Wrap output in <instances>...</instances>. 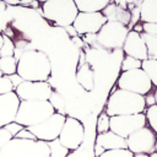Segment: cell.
<instances>
[{
	"instance_id": "obj_1",
	"label": "cell",
	"mask_w": 157,
	"mask_h": 157,
	"mask_svg": "<svg viewBox=\"0 0 157 157\" xmlns=\"http://www.w3.org/2000/svg\"><path fill=\"white\" fill-rule=\"evenodd\" d=\"M16 74L23 81H44L52 75V63L49 56L37 49H26L17 59Z\"/></svg>"
},
{
	"instance_id": "obj_2",
	"label": "cell",
	"mask_w": 157,
	"mask_h": 157,
	"mask_svg": "<svg viewBox=\"0 0 157 157\" xmlns=\"http://www.w3.org/2000/svg\"><path fill=\"white\" fill-rule=\"evenodd\" d=\"M145 108H146V101L144 96L119 88L110 94L107 103L105 113L109 117L130 115V114L144 113Z\"/></svg>"
},
{
	"instance_id": "obj_3",
	"label": "cell",
	"mask_w": 157,
	"mask_h": 157,
	"mask_svg": "<svg viewBox=\"0 0 157 157\" xmlns=\"http://www.w3.org/2000/svg\"><path fill=\"white\" fill-rule=\"evenodd\" d=\"M55 113L48 101H21L15 121L25 128L40 124Z\"/></svg>"
},
{
	"instance_id": "obj_4",
	"label": "cell",
	"mask_w": 157,
	"mask_h": 157,
	"mask_svg": "<svg viewBox=\"0 0 157 157\" xmlns=\"http://www.w3.org/2000/svg\"><path fill=\"white\" fill-rule=\"evenodd\" d=\"M48 142L12 137L0 151V157H49Z\"/></svg>"
},
{
	"instance_id": "obj_5",
	"label": "cell",
	"mask_w": 157,
	"mask_h": 157,
	"mask_svg": "<svg viewBox=\"0 0 157 157\" xmlns=\"http://www.w3.org/2000/svg\"><path fill=\"white\" fill-rule=\"evenodd\" d=\"M42 12L45 18L59 26H71L78 13L74 0H48L43 2Z\"/></svg>"
},
{
	"instance_id": "obj_6",
	"label": "cell",
	"mask_w": 157,
	"mask_h": 157,
	"mask_svg": "<svg viewBox=\"0 0 157 157\" xmlns=\"http://www.w3.org/2000/svg\"><path fill=\"white\" fill-rule=\"evenodd\" d=\"M118 86L120 90H125L140 96H145L150 92L152 82L142 69H135L123 71L118 78Z\"/></svg>"
},
{
	"instance_id": "obj_7",
	"label": "cell",
	"mask_w": 157,
	"mask_h": 157,
	"mask_svg": "<svg viewBox=\"0 0 157 157\" xmlns=\"http://www.w3.org/2000/svg\"><path fill=\"white\" fill-rule=\"evenodd\" d=\"M129 29L125 25L117 21H107L97 33V42L108 49L121 48Z\"/></svg>"
},
{
	"instance_id": "obj_8",
	"label": "cell",
	"mask_w": 157,
	"mask_h": 157,
	"mask_svg": "<svg viewBox=\"0 0 157 157\" xmlns=\"http://www.w3.org/2000/svg\"><path fill=\"white\" fill-rule=\"evenodd\" d=\"M146 115L144 113L130 115H114L109 118V130L124 139L134 131L146 126Z\"/></svg>"
},
{
	"instance_id": "obj_9",
	"label": "cell",
	"mask_w": 157,
	"mask_h": 157,
	"mask_svg": "<svg viewBox=\"0 0 157 157\" xmlns=\"http://www.w3.org/2000/svg\"><path fill=\"white\" fill-rule=\"evenodd\" d=\"M65 119H66V117L64 114L55 112L47 120L42 121L40 124H37V125H33V126H28L27 129L34 135V137L37 140L50 142V141L56 140L59 137L61 128H63V125L65 123Z\"/></svg>"
},
{
	"instance_id": "obj_10",
	"label": "cell",
	"mask_w": 157,
	"mask_h": 157,
	"mask_svg": "<svg viewBox=\"0 0 157 157\" xmlns=\"http://www.w3.org/2000/svg\"><path fill=\"white\" fill-rule=\"evenodd\" d=\"M83 136H85V128L82 123L76 118L66 117L60 135L58 137L59 142L69 151L77 150L83 141Z\"/></svg>"
},
{
	"instance_id": "obj_11",
	"label": "cell",
	"mask_w": 157,
	"mask_h": 157,
	"mask_svg": "<svg viewBox=\"0 0 157 157\" xmlns=\"http://www.w3.org/2000/svg\"><path fill=\"white\" fill-rule=\"evenodd\" d=\"M156 135L150 128H141L134 131L131 135L126 137V148L136 155V153H146L151 155L155 152Z\"/></svg>"
},
{
	"instance_id": "obj_12",
	"label": "cell",
	"mask_w": 157,
	"mask_h": 157,
	"mask_svg": "<svg viewBox=\"0 0 157 157\" xmlns=\"http://www.w3.org/2000/svg\"><path fill=\"white\" fill-rule=\"evenodd\" d=\"M52 92L53 88L44 81H22L15 88L20 101H48Z\"/></svg>"
},
{
	"instance_id": "obj_13",
	"label": "cell",
	"mask_w": 157,
	"mask_h": 157,
	"mask_svg": "<svg viewBox=\"0 0 157 157\" xmlns=\"http://www.w3.org/2000/svg\"><path fill=\"white\" fill-rule=\"evenodd\" d=\"M105 22L107 17L102 12H78L72 26L75 32L80 34H94Z\"/></svg>"
},
{
	"instance_id": "obj_14",
	"label": "cell",
	"mask_w": 157,
	"mask_h": 157,
	"mask_svg": "<svg viewBox=\"0 0 157 157\" xmlns=\"http://www.w3.org/2000/svg\"><path fill=\"white\" fill-rule=\"evenodd\" d=\"M20 102L21 101L15 91L0 94V128H4L7 124L15 121Z\"/></svg>"
},
{
	"instance_id": "obj_15",
	"label": "cell",
	"mask_w": 157,
	"mask_h": 157,
	"mask_svg": "<svg viewBox=\"0 0 157 157\" xmlns=\"http://www.w3.org/2000/svg\"><path fill=\"white\" fill-rule=\"evenodd\" d=\"M123 49L126 53V55L132 56L135 59H139L141 61L148 59L145 42L137 31H129L128 32V36H126L124 44H123Z\"/></svg>"
},
{
	"instance_id": "obj_16",
	"label": "cell",
	"mask_w": 157,
	"mask_h": 157,
	"mask_svg": "<svg viewBox=\"0 0 157 157\" xmlns=\"http://www.w3.org/2000/svg\"><path fill=\"white\" fill-rule=\"evenodd\" d=\"M96 144H98L104 151L126 148V139L112 132L110 130L98 134L96 137Z\"/></svg>"
},
{
	"instance_id": "obj_17",
	"label": "cell",
	"mask_w": 157,
	"mask_h": 157,
	"mask_svg": "<svg viewBox=\"0 0 157 157\" xmlns=\"http://www.w3.org/2000/svg\"><path fill=\"white\" fill-rule=\"evenodd\" d=\"M140 18L144 23H157V0H142Z\"/></svg>"
},
{
	"instance_id": "obj_18",
	"label": "cell",
	"mask_w": 157,
	"mask_h": 157,
	"mask_svg": "<svg viewBox=\"0 0 157 157\" xmlns=\"http://www.w3.org/2000/svg\"><path fill=\"white\" fill-rule=\"evenodd\" d=\"M78 12H101L104 10L110 0H74Z\"/></svg>"
},
{
	"instance_id": "obj_19",
	"label": "cell",
	"mask_w": 157,
	"mask_h": 157,
	"mask_svg": "<svg viewBox=\"0 0 157 157\" xmlns=\"http://www.w3.org/2000/svg\"><path fill=\"white\" fill-rule=\"evenodd\" d=\"M77 81L78 83L87 91L93 88V71L88 65H83L77 72Z\"/></svg>"
},
{
	"instance_id": "obj_20",
	"label": "cell",
	"mask_w": 157,
	"mask_h": 157,
	"mask_svg": "<svg viewBox=\"0 0 157 157\" xmlns=\"http://www.w3.org/2000/svg\"><path fill=\"white\" fill-rule=\"evenodd\" d=\"M17 70V59L15 56H5L0 58V72L2 75L10 76L16 74Z\"/></svg>"
},
{
	"instance_id": "obj_21",
	"label": "cell",
	"mask_w": 157,
	"mask_h": 157,
	"mask_svg": "<svg viewBox=\"0 0 157 157\" xmlns=\"http://www.w3.org/2000/svg\"><path fill=\"white\" fill-rule=\"evenodd\" d=\"M141 69L146 72L152 85L157 86V59H147L141 63Z\"/></svg>"
},
{
	"instance_id": "obj_22",
	"label": "cell",
	"mask_w": 157,
	"mask_h": 157,
	"mask_svg": "<svg viewBox=\"0 0 157 157\" xmlns=\"http://www.w3.org/2000/svg\"><path fill=\"white\" fill-rule=\"evenodd\" d=\"M140 36L145 42L148 59H157V37L146 33H141Z\"/></svg>"
},
{
	"instance_id": "obj_23",
	"label": "cell",
	"mask_w": 157,
	"mask_h": 157,
	"mask_svg": "<svg viewBox=\"0 0 157 157\" xmlns=\"http://www.w3.org/2000/svg\"><path fill=\"white\" fill-rule=\"evenodd\" d=\"M48 146H49V157H67L69 155V150L66 147H64L59 140H53L50 142H48Z\"/></svg>"
},
{
	"instance_id": "obj_24",
	"label": "cell",
	"mask_w": 157,
	"mask_h": 157,
	"mask_svg": "<svg viewBox=\"0 0 157 157\" xmlns=\"http://www.w3.org/2000/svg\"><path fill=\"white\" fill-rule=\"evenodd\" d=\"M48 102L52 104V107L54 108V110H65V99L63 97V94L58 91H54L52 92Z\"/></svg>"
},
{
	"instance_id": "obj_25",
	"label": "cell",
	"mask_w": 157,
	"mask_h": 157,
	"mask_svg": "<svg viewBox=\"0 0 157 157\" xmlns=\"http://www.w3.org/2000/svg\"><path fill=\"white\" fill-rule=\"evenodd\" d=\"M15 56V44L7 36H2V45L0 49V58Z\"/></svg>"
},
{
	"instance_id": "obj_26",
	"label": "cell",
	"mask_w": 157,
	"mask_h": 157,
	"mask_svg": "<svg viewBox=\"0 0 157 157\" xmlns=\"http://www.w3.org/2000/svg\"><path fill=\"white\" fill-rule=\"evenodd\" d=\"M145 115H146V120L148 121L150 126L152 128L151 130L157 134V104L150 105V107L147 108Z\"/></svg>"
},
{
	"instance_id": "obj_27",
	"label": "cell",
	"mask_w": 157,
	"mask_h": 157,
	"mask_svg": "<svg viewBox=\"0 0 157 157\" xmlns=\"http://www.w3.org/2000/svg\"><path fill=\"white\" fill-rule=\"evenodd\" d=\"M141 60L139 59H135L132 56H129L126 55L123 60V64H121V70L123 71H129V70H135V69H141Z\"/></svg>"
},
{
	"instance_id": "obj_28",
	"label": "cell",
	"mask_w": 157,
	"mask_h": 157,
	"mask_svg": "<svg viewBox=\"0 0 157 157\" xmlns=\"http://www.w3.org/2000/svg\"><path fill=\"white\" fill-rule=\"evenodd\" d=\"M99 157H134V153H131L128 148H121V150L104 151Z\"/></svg>"
},
{
	"instance_id": "obj_29",
	"label": "cell",
	"mask_w": 157,
	"mask_h": 157,
	"mask_svg": "<svg viewBox=\"0 0 157 157\" xmlns=\"http://www.w3.org/2000/svg\"><path fill=\"white\" fill-rule=\"evenodd\" d=\"M109 115L107 113H102L98 118V121H97V130H98V134H102V132H105V131H109Z\"/></svg>"
},
{
	"instance_id": "obj_30",
	"label": "cell",
	"mask_w": 157,
	"mask_h": 157,
	"mask_svg": "<svg viewBox=\"0 0 157 157\" xmlns=\"http://www.w3.org/2000/svg\"><path fill=\"white\" fill-rule=\"evenodd\" d=\"M13 91L11 80L6 75H0V94H5Z\"/></svg>"
},
{
	"instance_id": "obj_31",
	"label": "cell",
	"mask_w": 157,
	"mask_h": 157,
	"mask_svg": "<svg viewBox=\"0 0 157 157\" xmlns=\"http://www.w3.org/2000/svg\"><path fill=\"white\" fill-rule=\"evenodd\" d=\"M11 139H12V135L5 128H0V151Z\"/></svg>"
},
{
	"instance_id": "obj_32",
	"label": "cell",
	"mask_w": 157,
	"mask_h": 157,
	"mask_svg": "<svg viewBox=\"0 0 157 157\" xmlns=\"http://www.w3.org/2000/svg\"><path fill=\"white\" fill-rule=\"evenodd\" d=\"M11 135H12V137H15L25 126H22V125H20V124H17L16 121H12V123H10V124H7L6 126H4Z\"/></svg>"
},
{
	"instance_id": "obj_33",
	"label": "cell",
	"mask_w": 157,
	"mask_h": 157,
	"mask_svg": "<svg viewBox=\"0 0 157 157\" xmlns=\"http://www.w3.org/2000/svg\"><path fill=\"white\" fill-rule=\"evenodd\" d=\"M142 29H144V33L157 37V23H144Z\"/></svg>"
},
{
	"instance_id": "obj_34",
	"label": "cell",
	"mask_w": 157,
	"mask_h": 157,
	"mask_svg": "<svg viewBox=\"0 0 157 157\" xmlns=\"http://www.w3.org/2000/svg\"><path fill=\"white\" fill-rule=\"evenodd\" d=\"M15 137H17V139H25V140H37V139L34 137V135H33L27 128H23Z\"/></svg>"
},
{
	"instance_id": "obj_35",
	"label": "cell",
	"mask_w": 157,
	"mask_h": 157,
	"mask_svg": "<svg viewBox=\"0 0 157 157\" xmlns=\"http://www.w3.org/2000/svg\"><path fill=\"white\" fill-rule=\"evenodd\" d=\"M9 78L11 80V83H12V86H13V91H15V88H16V87H17V86H18V85H20V83L23 81V80H22V78H21V77H20L17 74L10 75V76H9Z\"/></svg>"
},
{
	"instance_id": "obj_36",
	"label": "cell",
	"mask_w": 157,
	"mask_h": 157,
	"mask_svg": "<svg viewBox=\"0 0 157 157\" xmlns=\"http://www.w3.org/2000/svg\"><path fill=\"white\" fill-rule=\"evenodd\" d=\"M6 22H7V20H6V13H5L4 9L0 7V31L5 29V27H6Z\"/></svg>"
},
{
	"instance_id": "obj_37",
	"label": "cell",
	"mask_w": 157,
	"mask_h": 157,
	"mask_svg": "<svg viewBox=\"0 0 157 157\" xmlns=\"http://www.w3.org/2000/svg\"><path fill=\"white\" fill-rule=\"evenodd\" d=\"M139 1H142V0H115V2H117L118 5H121V6H124V5H126V4L139 2Z\"/></svg>"
},
{
	"instance_id": "obj_38",
	"label": "cell",
	"mask_w": 157,
	"mask_h": 157,
	"mask_svg": "<svg viewBox=\"0 0 157 157\" xmlns=\"http://www.w3.org/2000/svg\"><path fill=\"white\" fill-rule=\"evenodd\" d=\"M103 152H104V150H103L98 144H96V145H94V155H96V157H99Z\"/></svg>"
},
{
	"instance_id": "obj_39",
	"label": "cell",
	"mask_w": 157,
	"mask_h": 157,
	"mask_svg": "<svg viewBox=\"0 0 157 157\" xmlns=\"http://www.w3.org/2000/svg\"><path fill=\"white\" fill-rule=\"evenodd\" d=\"M2 1H5V2H7V4L15 5V4H25V2H28L29 0H2Z\"/></svg>"
},
{
	"instance_id": "obj_40",
	"label": "cell",
	"mask_w": 157,
	"mask_h": 157,
	"mask_svg": "<svg viewBox=\"0 0 157 157\" xmlns=\"http://www.w3.org/2000/svg\"><path fill=\"white\" fill-rule=\"evenodd\" d=\"M145 101H146V105L148 104V107L155 104V97L153 96H148L147 98H145Z\"/></svg>"
},
{
	"instance_id": "obj_41",
	"label": "cell",
	"mask_w": 157,
	"mask_h": 157,
	"mask_svg": "<svg viewBox=\"0 0 157 157\" xmlns=\"http://www.w3.org/2000/svg\"><path fill=\"white\" fill-rule=\"evenodd\" d=\"M134 157H150V155H146V153H136V155H134Z\"/></svg>"
},
{
	"instance_id": "obj_42",
	"label": "cell",
	"mask_w": 157,
	"mask_h": 157,
	"mask_svg": "<svg viewBox=\"0 0 157 157\" xmlns=\"http://www.w3.org/2000/svg\"><path fill=\"white\" fill-rule=\"evenodd\" d=\"M153 97H155V103L157 104V90H156V92H155V94H153Z\"/></svg>"
},
{
	"instance_id": "obj_43",
	"label": "cell",
	"mask_w": 157,
	"mask_h": 157,
	"mask_svg": "<svg viewBox=\"0 0 157 157\" xmlns=\"http://www.w3.org/2000/svg\"><path fill=\"white\" fill-rule=\"evenodd\" d=\"M1 45H2V34L0 33V49H1Z\"/></svg>"
},
{
	"instance_id": "obj_44",
	"label": "cell",
	"mask_w": 157,
	"mask_h": 157,
	"mask_svg": "<svg viewBox=\"0 0 157 157\" xmlns=\"http://www.w3.org/2000/svg\"><path fill=\"white\" fill-rule=\"evenodd\" d=\"M150 157H157V152H152V153L150 155Z\"/></svg>"
},
{
	"instance_id": "obj_45",
	"label": "cell",
	"mask_w": 157,
	"mask_h": 157,
	"mask_svg": "<svg viewBox=\"0 0 157 157\" xmlns=\"http://www.w3.org/2000/svg\"><path fill=\"white\" fill-rule=\"evenodd\" d=\"M155 152H157V136H156V144H155Z\"/></svg>"
},
{
	"instance_id": "obj_46",
	"label": "cell",
	"mask_w": 157,
	"mask_h": 157,
	"mask_svg": "<svg viewBox=\"0 0 157 157\" xmlns=\"http://www.w3.org/2000/svg\"><path fill=\"white\" fill-rule=\"evenodd\" d=\"M37 1H40V2H45V1H48V0H37Z\"/></svg>"
}]
</instances>
